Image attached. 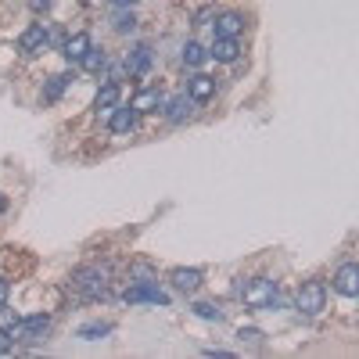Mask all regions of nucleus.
<instances>
[{"label": "nucleus", "mask_w": 359, "mask_h": 359, "mask_svg": "<svg viewBox=\"0 0 359 359\" xmlns=\"http://www.w3.org/2000/svg\"><path fill=\"white\" fill-rule=\"evenodd\" d=\"M241 29H245V15L241 11L216 15V36H241Z\"/></svg>", "instance_id": "nucleus-14"}, {"label": "nucleus", "mask_w": 359, "mask_h": 359, "mask_svg": "<svg viewBox=\"0 0 359 359\" xmlns=\"http://www.w3.org/2000/svg\"><path fill=\"white\" fill-rule=\"evenodd\" d=\"M191 309H194L198 320H208V323H219V320H223V309H219L216 302H194Z\"/></svg>", "instance_id": "nucleus-21"}, {"label": "nucleus", "mask_w": 359, "mask_h": 359, "mask_svg": "<svg viewBox=\"0 0 359 359\" xmlns=\"http://www.w3.org/2000/svg\"><path fill=\"white\" fill-rule=\"evenodd\" d=\"M111 29H115V33H133V29H137V15L130 8H123V11L111 18Z\"/></svg>", "instance_id": "nucleus-22"}, {"label": "nucleus", "mask_w": 359, "mask_h": 359, "mask_svg": "<svg viewBox=\"0 0 359 359\" xmlns=\"http://www.w3.org/2000/svg\"><path fill=\"white\" fill-rule=\"evenodd\" d=\"M334 291L345 294V298H355V294H359V266H355V262H341V266H338Z\"/></svg>", "instance_id": "nucleus-6"}, {"label": "nucleus", "mask_w": 359, "mask_h": 359, "mask_svg": "<svg viewBox=\"0 0 359 359\" xmlns=\"http://www.w3.org/2000/svg\"><path fill=\"white\" fill-rule=\"evenodd\" d=\"M241 302H245V309H252V313L273 309V306H277V284L266 280V277L248 280V284L241 287Z\"/></svg>", "instance_id": "nucleus-1"}, {"label": "nucleus", "mask_w": 359, "mask_h": 359, "mask_svg": "<svg viewBox=\"0 0 359 359\" xmlns=\"http://www.w3.org/2000/svg\"><path fill=\"white\" fill-rule=\"evenodd\" d=\"M72 287H79L86 298H101L108 291V280H104V269L97 266H79L72 273Z\"/></svg>", "instance_id": "nucleus-5"}, {"label": "nucleus", "mask_w": 359, "mask_h": 359, "mask_svg": "<svg viewBox=\"0 0 359 359\" xmlns=\"http://www.w3.org/2000/svg\"><path fill=\"white\" fill-rule=\"evenodd\" d=\"M4 212H8V198H4V194H0V216H4Z\"/></svg>", "instance_id": "nucleus-29"}, {"label": "nucleus", "mask_w": 359, "mask_h": 359, "mask_svg": "<svg viewBox=\"0 0 359 359\" xmlns=\"http://www.w3.org/2000/svg\"><path fill=\"white\" fill-rule=\"evenodd\" d=\"M187 97H191L194 104H201V101H208V97H216V79L205 76V72H194V76L187 79Z\"/></svg>", "instance_id": "nucleus-8"}, {"label": "nucleus", "mask_w": 359, "mask_h": 359, "mask_svg": "<svg viewBox=\"0 0 359 359\" xmlns=\"http://www.w3.org/2000/svg\"><path fill=\"white\" fill-rule=\"evenodd\" d=\"M237 338H241V341H248V345H262V331H255V327H241V331H237Z\"/></svg>", "instance_id": "nucleus-24"}, {"label": "nucleus", "mask_w": 359, "mask_h": 359, "mask_svg": "<svg viewBox=\"0 0 359 359\" xmlns=\"http://www.w3.org/2000/svg\"><path fill=\"white\" fill-rule=\"evenodd\" d=\"M165 104V97L158 94L155 86H147V90H140V94H133V101H130V108L140 115V111H158Z\"/></svg>", "instance_id": "nucleus-15"}, {"label": "nucleus", "mask_w": 359, "mask_h": 359, "mask_svg": "<svg viewBox=\"0 0 359 359\" xmlns=\"http://www.w3.org/2000/svg\"><path fill=\"white\" fill-rule=\"evenodd\" d=\"M118 101H123V86H118V79H108L101 90H97V97H94V108L97 111H111Z\"/></svg>", "instance_id": "nucleus-13"}, {"label": "nucleus", "mask_w": 359, "mask_h": 359, "mask_svg": "<svg viewBox=\"0 0 359 359\" xmlns=\"http://www.w3.org/2000/svg\"><path fill=\"white\" fill-rule=\"evenodd\" d=\"M137 126V111L130 108V104H115L111 108V118H108V130L115 133V137H123V133H130Z\"/></svg>", "instance_id": "nucleus-10"}, {"label": "nucleus", "mask_w": 359, "mask_h": 359, "mask_svg": "<svg viewBox=\"0 0 359 359\" xmlns=\"http://www.w3.org/2000/svg\"><path fill=\"white\" fill-rule=\"evenodd\" d=\"M65 86H69V76H50V79H47V86H43V97H47V101H57Z\"/></svg>", "instance_id": "nucleus-23"}, {"label": "nucleus", "mask_w": 359, "mask_h": 359, "mask_svg": "<svg viewBox=\"0 0 359 359\" xmlns=\"http://www.w3.org/2000/svg\"><path fill=\"white\" fill-rule=\"evenodd\" d=\"M123 302L126 306H140V302H151V306H169V294L155 284V280H137L123 291Z\"/></svg>", "instance_id": "nucleus-2"}, {"label": "nucleus", "mask_w": 359, "mask_h": 359, "mask_svg": "<svg viewBox=\"0 0 359 359\" xmlns=\"http://www.w3.org/2000/svg\"><path fill=\"white\" fill-rule=\"evenodd\" d=\"M79 65H83L86 72H101V69L108 65V54H104L101 47H90V50L79 57Z\"/></svg>", "instance_id": "nucleus-19"}, {"label": "nucleus", "mask_w": 359, "mask_h": 359, "mask_svg": "<svg viewBox=\"0 0 359 359\" xmlns=\"http://www.w3.org/2000/svg\"><path fill=\"white\" fill-rule=\"evenodd\" d=\"M47 40H50L47 25H43V22H33V25H29L25 33L18 36V47H22L25 54H36V50H43V47H47Z\"/></svg>", "instance_id": "nucleus-7"}, {"label": "nucleus", "mask_w": 359, "mask_h": 359, "mask_svg": "<svg viewBox=\"0 0 359 359\" xmlns=\"http://www.w3.org/2000/svg\"><path fill=\"white\" fill-rule=\"evenodd\" d=\"M8 298H11V280L0 277V306H8Z\"/></svg>", "instance_id": "nucleus-26"}, {"label": "nucleus", "mask_w": 359, "mask_h": 359, "mask_svg": "<svg viewBox=\"0 0 359 359\" xmlns=\"http://www.w3.org/2000/svg\"><path fill=\"white\" fill-rule=\"evenodd\" d=\"M165 108V115H169V123H184V118L191 115V108H194V101L187 97V94H180V97H172L169 104H162Z\"/></svg>", "instance_id": "nucleus-18"}, {"label": "nucleus", "mask_w": 359, "mask_h": 359, "mask_svg": "<svg viewBox=\"0 0 359 359\" xmlns=\"http://www.w3.org/2000/svg\"><path fill=\"white\" fill-rule=\"evenodd\" d=\"M11 345H15V338L4 331V327H0V355H4V352H11Z\"/></svg>", "instance_id": "nucleus-25"}, {"label": "nucleus", "mask_w": 359, "mask_h": 359, "mask_svg": "<svg viewBox=\"0 0 359 359\" xmlns=\"http://www.w3.org/2000/svg\"><path fill=\"white\" fill-rule=\"evenodd\" d=\"M90 47H94V40H90V33H72L69 40H65V57H69V62H79V57L90 50Z\"/></svg>", "instance_id": "nucleus-17"}, {"label": "nucleus", "mask_w": 359, "mask_h": 359, "mask_svg": "<svg viewBox=\"0 0 359 359\" xmlns=\"http://www.w3.org/2000/svg\"><path fill=\"white\" fill-rule=\"evenodd\" d=\"M108 4H115V8H133L137 0H108Z\"/></svg>", "instance_id": "nucleus-28"}, {"label": "nucleus", "mask_w": 359, "mask_h": 359, "mask_svg": "<svg viewBox=\"0 0 359 359\" xmlns=\"http://www.w3.org/2000/svg\"><path fill=\"white\" fill-rule=\"evenodd\" d=\"M208 57H216V62H223V65H233L237 57H241V43H237V36H216Z\"/></svg>", "instance_id": "nucleus-11"}, {"label": "nucleus", "mask_w": 359, "mask_h": 359, "mask_svg": "<svg viewBox=\"0 0 359 359\" xmlns=\"http://www.w3.org/2000/svg\"><path fill=\"white\" fill-rule=\"evenodd\" d=\"M294 306H298V313L316 316V313L327 306V287H323V280H306L302 287H298V294H294Z\"/></svg>", "instance_id": "nucleus-4"}, {"label": "nucleus", "mask_w": 359, "mask_h": 359, "mask_svg": "<svg viewBox=\"0 0 359 359\" xmlns=\"http://www.w3.org/2000/svg\"><path fill=\"white\" fill-rule=\"evenodd\" d=\"M147 69H151V47L137 43V47L126 54V72H130V76H147Z\"/></svg>", "instance_id": "nucleus-12"}, {"label": "nucleus", "mask_w": 359, "mask_h": 359, "mask_svg": "<svg viewBox=\"0 0 359 359\" xmlns=\"http://www.w3.org/2000/svg\"><path fill=\"white\" fill-rule=\"evenodd\" d=\"M15 341H43L47 334H50V316H43V313H36V316H25V320H18L11 331H8Z\"/></svg>", "instance_id": "nucleus-3"}, {"label": "nucleus", "mask_w": 359, "mask_h": 359, "mask_svg": "<svg viewBox=\"0 0 359 359\" xmlns=\"http://www.w3.org/2000/svg\"><path fill=\"white\" fill-rule=\"evenodd\" d=\"M205 57H208V50L198 43V40H187L184 43V65H191V69H198L201 62H205Z\"/></svg>", "instance_id": "nucleus-20"}, {"label": "nucleus", "mask_w": 359, "mask_h": 359, "mask_svg": "<svg viewBox=\"0 0 359 359\" xmlns=\"http://www.w3.org/2000/svg\"><path fill=\"white\" fill-rule=\"evenodd\" d=\"M29 8H33V11H47L50 0H29Z\"/></svg>", "instance_id": "nucleus-27"}, {"label": "nucleus", "mask_w": 359, "mask_h": 359, "mask_svg": "<svg viewBox=\"0 0 359 359\" xmlns=\"http://www.w3.org/2000/svg\"><path fill=\"white\" fill-rule=\"evenodd\" d=\"M115 331V327L108 323V320H90V323H83L79 331H76V338H83V341H101V338H108Z\"/></svg>", "instance_id": "nucleus-16"}, {"label": "nucleus", "mask_w": 359, "mask_h": 359, "mask_svg": "<svg viewBox=\"0 0 359 359\" xmlns=\"http://www.w3.org/2000/svg\"><path fill=\"white\" fill-rule=\"evenodd\" d=\"M169 280H172V287L176 291H184V294H191V291H198L201 287V280H205V273H201V269H187V266H180V269H172V273H169Z\"/></svg>", "instance_id": "nucleus-9"}]
</instances>
